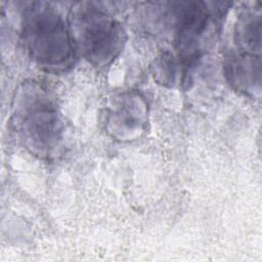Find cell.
<instances>
[{"label": "cell", "instance_id": "cell-1", "mask_svg": "<svg viewBox=\"0 0 262 262\" xmlns=\"http://www.w3.org/2000/svg\"><path fill=\"white\" fill-rule=\"evenodd\" d=\"M11 125L18 142L33 156L52 160L66 146V123L49 90L36 81H25L15 90Z\"/></svg>", "mask_w": 262, "mask_h": 262}, {"label": "cell", "instance_id": "cell-2", "mask_svg": "<svg viewBox=\"0 0 262 262\" xmlns=\"http://www.w3.org/2000/svg\"><path fill=\"white\" fill-rule=\"evenodd\" d=\"M21 33L29 56L43 71L61 74L75 64L69 21L50 3L33 2L25 8Z\"/></svg>", "mask_w": 262, "mask_h": 262}, {"label": "cell", "instance_id": "cell-3", "mask_svg": "<svg viewBox=\"0 0 262 262\" xmlns=\"http://www.w3.org/2000/svg\"><path fill=\"white\" fill-rule=\"evenodd\" d=\"M68 21L77 53L91 66L103 69L121 53L126 40L125 30L98 3H77L71 9Z\"/></svg>", "mask_w": 262, "mask_h": 262}, {"label": "cell", "instance_id": "cell-4", "mask_svg": "<svg viewBox=\"0 0 262 262\" xmlns=\"http://www.w3.org/2000/svg\"><path fill=\"white\" fill-rule=\"evenodd\" d=\"M147 114V103L141 93H119L111 99L105 108V130L116 140H135L146 129Z\"/></svg>", "mask_w": 262, "mask_h": 262}, {"label": "cell", "instance_id": "cell-5", "mask_svg": "<svg viewBox=\"0 0 262 262\" xmlns=\"http://www.w3.org/2000/svg\"><path fill=\"white\" fill-rule=\"evenodd\" d=\"M212 24L211 14L204 3H185L177 11L175 48L179 61L186 69L201 57Z\"/></svg>", "mask_w": 262, "mask_h": 262}, {"label": "cell", "instance_id": "cell-6", "mask_svg": "<svg viewBox=\"0 0 262 262\" xmlns=\"http://www.w3.org/2000/svg\"><path fill=\"white\" fill-rule=\"evenodd\" d=\"M236 54L260 58L261 17L253 10L244 11L237 18L234 30Z\"/></svg>", "mask_w": 262, "mask_h": 262}, {"label": "cell", "instance_id": "cell-7", "mask_svg": "<svg viewBox=\"0 0 262 262\" xmlns=\"http://www.w3.org/2000/svg\"><path fill=\"white\" fill-rule=\"evenodd\" d=\"M176 60L173 54L166 52L162 54L156 61L155 75L159 82L163 84L173 83L176 76Z\"/></svg>", "mask_w": 262, "mask_h": 262}]
</instances>
